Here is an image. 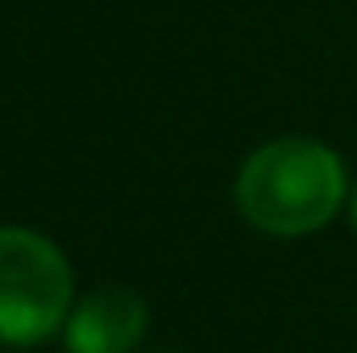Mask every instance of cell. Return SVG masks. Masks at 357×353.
<instances>
[{"label": "cell", "mask_w": 357, "mask_h": 353, "mask_svg": "<svg viewBox=\"0 0 357 353\" xmlns=\"http://www.w3.org/2000/svg\"><path fill=\"white\" fill-rule=\"evenodd\" d=\"M146 333V303L129 287L88 295L67 320V353H129Z\"/></svg>", "instance_id": "obj_3"}, {"label": "cell", "mask_w": 357, "mask_h": 353, "mask_svg": "<svg viewBox=\"0 0 357 353\" xmlns=\"http://www.w3.org/2000/svg\"><path fill=\"white\" fill-rule=\"evenodd\" d=\"M71 308V266L29 229H0V341H46Z\"/></svg>", "instance_id": "obj_2"}, {"label": "cell", "mask_w": 357, "mask_h": 353, "mask_svg": "<svg viewBox=\"0 0 357 353\" xmlns=\"http://www.w3.org/2000/svg\"><path fill=\"white\" fill-rule=\"evenodd\" d=\"M354 225H357V187H354Z\"/></svg>", "instance_id": "obj_4"}, {"label": "cell", "mask_w": 357, "mask_h": 353, "mask_svg": "<svg viewBox=\"0 0 357 353\" xmlns=\"http://www.w3.org/2000/svg\"><path fill=\"white\" fill-rule=\"evenodd\" d=\"M345 200L341 158L307 137H278L245 158L237 175L241 216L270 237H303L324 229Z\"/></svg>", "instance_id": "obj_1"}]
</instances>
